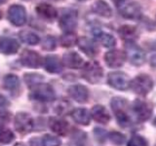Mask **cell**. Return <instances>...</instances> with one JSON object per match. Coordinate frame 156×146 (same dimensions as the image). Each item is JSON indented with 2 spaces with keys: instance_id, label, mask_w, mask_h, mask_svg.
<instances>
[{
  "instance_id": "obj_1",
  "label": "cell",
  "mask_w": 156,
  "mask_h": 146,
  "mask_svg": "<svg viewBox=\"0 0 156 146\" xmlns=\"http://www.w3.org/2000/svg\"><path fill=\"white\" fill-rule=\"evenodd\" d=\"M110 105L119 126L126 128L132 125L131 116L128 112V101L123 97L115 96L111 99Z\"/></svg>"
},
{
  "instance_id": "obj_2",
  "label": "cell",
  "mask_w": 156,
  "mask_h": 146,
  "mask_svg": "<svg viewBox=\"0 0 156 146\" xmlns=\"http://www.w3.org/2000/svg\"><path fill=\"white\" fill-rule=\"evenodd\" d=\"M116 8L122 17L128 19H140L143 17L140 5L133 0H117Z\"/></svg>"
},
{
  "instance_id": "obj_3",
  "label": "cell",
  "mask_w": 156,
  "mask_h": 146,
  "mask_svg": "<svg viewBox=\"0 0 156 146\" xmlns=\"http://www.w3.org/2000/svg\"><path fill=\"white\" fill-rule=\"evenodd\" d=\"M81 75L87 82L91 83V84H98L102 79L104 69L98 61H91L86 62L82 66Z\"/></svg>"
},
{
  "instance_id": "obj_4",
  "label": "cell",
  "mask_w": 156,
  "mask_h": 146,
  "mask_svg": "<svg viewBox=\"0 0 156 146\" xmlns=\"http://www.w3.org/2000/svg\"><path fill=\"white\" fill-rule=\"evenodd\" d=\"M28 96L32 100L49 102V101H53L56 99V94L54 89L49 84L40 83V84L31 88V92H29Z\"/></svg>"
},
{
  "instance_id": "obj_5",
  "label": "cell",
  "mask_w": 156,
  "mask_h": 146,
  "mask_svg": "<svg viewBox=\"0 0 156 146\" xmlns=\"http://www.w3.org/2000/svg\"><path fill=\"white\" fill-rule=\"evenodd\" d=\"M125 54L127 60L133 65L140 66L145 61V53L135 41H127L125 43Z\"/></svg>"
},
{
  "instance_id": "obj_6",
  "label": "cell",
  "mask_w": 156,
  "mask_h": 146,
  "mask_svg": "<svg viewBox=\"0 0 156 146\" xmlns=\"http://www.w3.org/2000/svg\"><path fill=\"white\" fill-rule=\"evenodd\" d=\"M130 88L135 94L146 96L153 88V80L147 74H140L130 82Z\"/></svg>"
},
{
  "instance_id": "obj_7",
  "label": "cell",
  "mask_w": 156,
  "mask_h": 146,
  "mask_svg": "<svg viewBox=\"0 0 156 146\" xmlns=\"http://www.w3.org/2000/svg\"><path fill=\"white\" fill-rule=\"evenodd\" d=\"M78 23V14L76 10L66 9L60 18L58 26L65 33H70L75 30Z\"/></svg>"
},
{
  "instance_id": "obj_8",
  "label": "cell",
  "mask_w": 156,
  "mask_h": 146,
  "mask_svg": "<svg viewBox=\"0 0 156 146\" xmlns=\"http://www.w3.org/2000/svg\"><path fill=\"white\" fill-rule=\"evenodd\" d=\"M132 111L140 122H144L148 120L152 114V106L147 101L136 99L132 104Z\"/></svg>"
},
{
  "instance_id": "obj_9",
  "label": "cell",
  "mask_w": 156,
  "mask_h": 146,
  "mask_svg": "<svg viewBox=\"0 0 156 146\" xmlns=\"http://www.w3.org/2000/svg\"><path fill=\"white\" fill-rule=\"evenodd\" d=\"M14 125L18 133L22 134H27L31 133L34 126L31 116L27 113H24V112H20L16 115Z\"/></svg>"
},
{
  "instance_id": "obj_10",
  "label": "cell",
  "mask_w": 156,
  "mask_h": 146,
  "mask_svg": "<svg viewBox=\"0 0 156 146\" xmlns=\"http://www.w3.org/2000/svg\"><path fill=\"white\" fill-rule=\"evenodd\" d=\"M8 19L10 23L16 26H22L27 23V10L23 6L14 4L8 10Z\"/></svg>"
},
{
  "instance_id": "obj_11",
  "label": "cell",
  "mask_w": 156,
  "mask_h": 146,
  "mask_svg": "<svg viewBox=\"0 0 156 146\" xmlns=\"http://www.w3.org/2000/svg\"><path fill=\"white\" fill-rule=\"evenodd\" d=\"M107 82L109 86L116 90L125 91L130 88V80L126 73L122 71L110 72L107 76Z\"/></svg>"
},
{
  "instance_id": "obj_12",
  "label": "cell",
  "mask_w": 156,
  "mask_h": 146,
  "mask_svg": "<svg viewBox=\"0 0 156 146\" xmlns=\"http://www.w3.org/2000/svg\"><path fill=\"white\" fill-rule=\"evenodd\" d=\"M127 61L126 54L120 50H111L105 53V61L110 68H118L124 64Z\"/></svg>"
},
{
  "instance_id": "obj_13",
  "label": "cell",
  "mask_w": 156,
  "mask_h": 146,
  "mask_svg": "<svg viewBox=\"0 0 156 146\" xmlns=\"http://www.w3.org/2000/svg\"><path fill=\"white\" fill-rule=\"evenodd\" d=\"M20 61L23 65L28 68H38L42 64L41 56L35 51L24 50L20 57Z\"/></svg>"
},
{
  "instance_id": "obj_14",
  "label": "cell",
  "mask_w": 156,
  "mask_h": 146,
  "mask_svg": "<svg viewBox=\"0 0 156 146\" xmlns=\"http://www.w3.org/2000/svg\"><path fill=\"white\" fill-rule=\"evenodd\" d=\"M93 36L95 37L96 40L99 42L101 45H102L105 48H113L116 45V39L113 35L110 33L105 32L101 29L95 27L92 30Z\"/></svg>"
},
{
  "instance_id": "obj_15",
  "label": "cell",
  "mask_w": 156,
  "mask_h": 146,
  "mask_svg": "<svg viewBox=\"0 0 156 146\" xmlns=\"http://www.w3.org/2000/svg\"><path fill=\"white\" fill-rule=\"evenodd\" d=\"M67 92L71 99L79 103H85L89 99V90L83 85H72Z\"/></svg>"
},
{
  "instance_id": "obj_16",
  "label": "cell",
  "mask_w": 156,
  "mask_h": 146,
  "mask_svg": "<svg viewBox=\"0 0 156 146\" xmlns=\"http://www.w3.org/2000/svg\"><path fill=\"white\" fill-rule=\"evenodd\" d=\"M77 45L79 47L80 50L88 57H96L98 54H99V48H98L97 43L88 37L83 36V37L78 38Z\"/></svg>"
},
{
  "instance_id": "obj_17",
  "label": "cell",
  "mask_w": 156,
  "mask_h": 146,
  "mask_svg": "<svg viewBox=\"0 0 156 146\" xmlns=\"http://www.w3.org/2000/svg\"><path fill=\"white\" fill-rule=\"evenodd\" d=\"M62 63L65 66L71 69H78L84 65V61L78 53L67 52L62 57Z\"/></svg>"
},
{
  "instance_id": "obj_18",
  "label": "cell",
  "mask_w": 156,
  "mask_h": 146,
  "mask_svg": "<svg viewBox=\"0 0 156 146\" xmlns=\"http://www.w3.org/2000/svg\"><path fill=\"white\" fill-rule=\"evenodd\" d=\"M43 65L47 72L56 74V73H60L62 70L63 63L62 61L58 58V57L55 55H48L44 58Z\"/></svg>"
},
{
  "instance_id": "obj_19",
  "label": "cell",
  "mask_w": 156,
  "mask_h": 146,
  "mask_svg": "<svg viewBox=\"0 0 156 146\" xmlns=\"http://www.w3.org/2000/svg\"><path fill=\"white\" fill-rule=\"evenodd\" d=\"M35 11L39 17L42 18L43 19H46V21L52 22L58 17V11L56 8L47 3L38 4L35 8Z\"/></svg>"
},
{
  "instance_id": "obj_20",
  "label": "cell",
  "mask_w": 156,
  "mask_h": 146,
  "mask_svg": "<svg viewBox=\"0 0 156 146\" xmlns=\"http://www.w3.org/2000/svg\"><path fill=\"white\" fill-rule=\"evenodd\" d=\"M49 127L50 129L58 135H66L69 131V125L63 119L61 118H50L49 120Z\"/></svg>"
},
{
  "instance_id": "obj_21",
  "label": "cell",
  "mask_w": 156,
  "mask_h": 146,
  "mask_svg": "<svg viewBox=\"0 0 156 146\" xmlns=\"http://www.w3.org/2000/svg\"><path fill=\"white\" fill-rule=\"evenodd\" d=\"M91 116L96 122L100 124L105 125L110 121V115L108 113V111L106 110L105 106L100 104L93 106V108L91 110Z\"/></svg>"
},
{
  "instance_id": "obj_22",
  "label": "cell",
  "mask_w": 156,
  "mask_h": 146,
  "mask_svg": "<svg viewBox=\"0 0 156 146\" xmlns=\"http://www.w3.org/2000/svg\"><path fill=\"white\" fill-rule=\"evenodd\" d=\"M92 10L96 15L105 19H109L112 17V9L109 4L105 0H97L93 4Z\"/></svg>"
},
{
  "instance_id": "obj_23",
  "label": "cell",
  "mask_w": 156,
  "mask_h": 146,
  "mask_svg": "<svg viewBox=\"0 0 156 146\" xmlns=\"http://www.w3.org/2000/svg\"><path fill=\"white\" fill-rule=\"evenodd\" d=\"M20 49L19 43L16 39L5 37L0 40V51L5 55H14Z\"/></svg>"
},
{
  "instance_id": "obj_24",
  "label": "cell",
  "mask_w": 156,
  "mask_h": 146,
  "mask_svg": "<svg viewBox=\"0 0 156 146\" xmlns=\"http://www.w3.org/2000/svg\"><path fill=\"white\" fill-rule=\"evenodd\" d=\"M71 117L77 124L82 126H89L91 121L90 112L85 108H76L71 112Z\"/></svg>"
},
{
  "instance_id": "obj_25",
  "label": "cell",
  "mask_w": 156,
  "mask_h": 146,
  "mask_svg": "<svg viewBox=\"0 0 156 146\" xmlns=\"http://www.w3.org/2000/svg\"><path fill=\"white\" fill-rule=\"evenodd\" d=\"M118 33L120 37L127 41H135L136 38H138V29L134 26H130V24H125L122 26L118 29Z\"/></svg>"
},
{
  "instance_id": "obj_26",
  "label": "cell",
  "mask_w": 156,
  "mask_h": 146,
  "mask_svg": "<svg viewBox=\"0 0 156 146\" xmlns=\"http://www.w3.org/2000/svg\"><path fill=\"white\" fill-rule=\"evenodd\" d=\"M3 85L5 89H7L11 92H19L20 87H21V83L20 79L17 75L14 74H8L4 77L3 79Z\"/></svg>"
},
{
  "instance_id": "obj_27",
  "label": "cell",
  "mask_w": 156,
  "mask_h": 146,
  "mask_svg": "<svg viewBox=\"0 0 156 146\" xmlns=\"http://www.w3.org/2000/svg\"><path fill=\"white\" fill-rule=\"evenodd\" d=\"M19 37L22 42L28 44V45H36L40 42V38L37 34L29 30H22L19 33Z\"/></svg>"
},
{
  "instance_id": "obj_28",
  "label": "cell",
  "mask_w": 156,
  "mask_h": 146,
  "mask_svg": "<svg viewBox=\"0 0 156 146\" xmlns=\"http://www.w3.org/2000/svg\"><path fill=\"white\" fill-rule=\"evenodd\" d=\"M78 42V38L76 37V35L73 32L70 33H65L62 34L60 38V43L62 47L65 48H69V47H73L74 45H76Z\"/></svg>"
},
{
  "instance_id": "obj_29",
  "label": "cell",
  "mask_w": 156,
  "mask_h": 146,
  "mask_svg": "<svg viewBox=\"0 0 156 146\" xmlns=\"http://www.w3.org/2000/svg\"><path fill=\"white\" fill-rule=\"evenodd\" d=\"M24 78V82L27 83V85L28 87H34L38 84H40L41 81H43L44 77L40 74H36V73H27L23 76Z\"/></svg>"
},
{
  "instance_id": "obj_30",
  "label": "cell",
  "mask_w": 156,
  "mask_h": 146,
  "mask_svg": "<svg viewBox=\"0 0 156 146\" xmlns=\"http://www.w3.org/2000/svg\"><path fill=\"white\" fill-rule=\"evenodd\" d=\"M57 47V40L52 35H47L42 41V49L45 51H54Z\"/></svg>"
},
{
  "instance_id": "obj_31",
  "label": "cell",
  "mask_w": 156,
  "mask_h": 146,
  "mask_svg": "<svg viewBox=\"0 0 156 146\" xmlns=\"http://www.w3.org/2000/svg\"><path fill=\"white\" fill-rule=\"evenodd\" d=\"M127 146H147V141L144 136L135 134L130 138Z\"/></svg>"
},
{
  "instance_id": "obj_32",
  "label": "cell",
  "mask_w": 156,
  "mask_h": 146,
  "mask_svg": "<svg viewBox=\"0 0 156 146\" xmlns=\"http://www.w3.org/2000/svg\"><path fill=\"white\" fill-rule=\"evenodd\" d=\"M70 107H71V104L68 101L61 100V101H58L57 103V105L55 107V111L57 112L58 114L63 115V114H66V113L69 112Z\"/></svg>"
},
{
  "instance_id": "obj_33",
  "label": "cell",
  "mask_w": 156,
  "mask_h": 146,
  "mask_svg": "<svg viewBox=\"0 0 156 146\" xmlns=\"http://www.w3.org/2000/svg\"><path fill=\"white\" fill-rule=\"evenodd\" d=\"M14 139V134L10 130L0 129V143L7 144Z\"/></svg>"
},
{
  "instance_id": "obj_34",
  "label": "cell",
  "mask_w": 156,
  "mask_h": 146,
  "mask_svg": "<svg viewBox=\"0 0 156 146\" xmlns=\"http://www.w3.org/2000/svg\"><path fill=\"white\" fill-rule=\"evenodd\" d=\"M108 137L111 142L115 145H122L125 142V135L119 131H111L108 134Z\"/></svg>"
},
{
  "instance_id": "obj_35",
  "label": "cell",
  "mask_w": 156,
  "mask_h": 146,
  "mask_svg": "<svg viewBox=\"0 0 156 146\" xmlns=\"http://www.w3.org/2000/svg\"><path fill=\"white\" fill-rule=\"evenodd\" d=\"M44 146H61V140L51 134H45L42 138Z\"/></svg>"
},
{
  "instance_id": "obj_36",
  "label": "cell",
  "mask_w": 156,
  "mask_h": 146,
  "mask_svg": "<svg viewBox=\"0 0 156 146\" xmlns=\"http://www.w3.org/2000/svg\"><path fill=\"white\" fill-rule=\"evenodd\" d=\"M94 134L96 136V138L97 140L99 141V142H105V141L106 140L107 138V133L105 130H102V129H100V128H96L94 130Z\"/></svg>"
},
{
  "instance_id": "obj_37",
  "label": "cell",
  "mask_w": 156,
  "mask_h": 146,
  "mask_svg": "<svg viewBox=\"0 0 156 146\" xmlns=\"http://www.w3.org/2000/svg\"><path fill=\"white\" fill-rule=\"evenodd\" d=\"M11 120V113L8 111H0V125L7 124Z\"/></svg>"
},
{
  "instance_id": "obj_38",
  "label": "cell",
  "mask_w": 156,
  "mask_h": 146,
  "mask_svg": "<svg viewBox=\"0 0 156 146\" xmlns=\"http://www.w3.org/2000/svg\"><path fill=\"white\" fill-rule=\"evenodd\" d=\"M29 144H30V146H44L43 141L38 137L31 138L30 140H29Z\"/></svg>"
},
{
  "instance_id": "obj_39",
  "label": "cell",
  "mask_w": 156,
  "mask_h": 146,
  "mask_svg": "<svg viewBox=\"0 0 156 146\" xmlns=\"http://www.w3.org/2000/svg\"><path fill=\"white\" fill-rule=\"evenodd\" d=\"M9 104L8 100L6 99V97H5L3 95L0 94V107H3V106H6Z\"/></svg>"
},
{
  "instance_id": "obj_40",
  "label": "cell",
  "mask_w": 156,
  "mask_h": 146,
  "mask_svg": "<svg viewBox=\"0 0 156 146\" xmlns=\"http://www.w3.org/2000/svg\"><path fill=\"white\" fill-rule=\"evenodd\" d=\"M150 64H151V66L156 67V54L151 57V58H150Z\"/></svg>"
},
{
  "instance_id": "obj_41",
  "label": "cell",
  "mask_w": 156,
  "mask_h": 146,
  "mask_svg": "<svg viewBox=\"0 0 156 146\" xmlns=\"http://www.w3.org/2000/svg\"><path fill=\"white\" fill-rule=\"evenodd\" d=\"M66 146H81V145L77 144V143H68V144H66Z\"/></svg>"
},
{
  "instance_id": "obj_42",
  "label": "cell",
  "mask_w": 156,
  "mask_h": 146,
  "mask_svg": "<svg viewBox=\"0 0 156 146\" xmlns=\"http://www.w3.org/2000/svg\"><path fill=\"white\" fill-rule=\"evenodd\" d=\"M14 146H26L23 143H22V142H18V143H16Z\"/></svg>"
},
{
  "instance_id": "obj_43",
  "label": "cell",
  "mask_w": 156,
  "mask_h": 146,
  "mask_svg": "<svg viewBox=\"0 0 156 146\" xmlns=\"http://www.w3.org/2000/svg\"><path fill=\"white\" fill-rule=\"evenodd\" d=\"M6 1H7V0H0V5H1V4H4Z\"/></svg>"
},
{
  "instance_id": "obj_44",
  "label": "cell",
  "mask_w": 156,
  "mask_h": 146,
  "mask_svg": "<svg viewBox=\"0 0 156 146\" xmlns=\"http://www.w3.org/2000/svg\"><path fill=\"white\" fill-rule=\"evenodd\" d=\"M2 18V13H1V11H0V19Z\"/></svg>"
},
{
  "instance_id": "obj_45",
  "label": "cell",
  "mask_w": 156,
  "mask_h": 146,
  "mask_svg": "<svg viewBox=\"0 0 156 146\" xmlns=\"http://www.w3.org/2000/svg\"><path fill=\"white\" fill-rule=\"evenodd\" d=\"M78 1H87V0H78Z\"/></svg>"
},
{
  "instance_id": "obj_46",
  "label": "cell",
  "mask_w": 156,
  "mask_h": 146,
  "mask_svg": "<svg viewBox=\"0 0 156 146\" xmlns=\"http://www.w3.org/2000/svg\"><path fill=\"white\" fill-rule=\"evenodd\" d=\"M26 1H27V0H26Z\"/></svg>"
}]
</instances>
